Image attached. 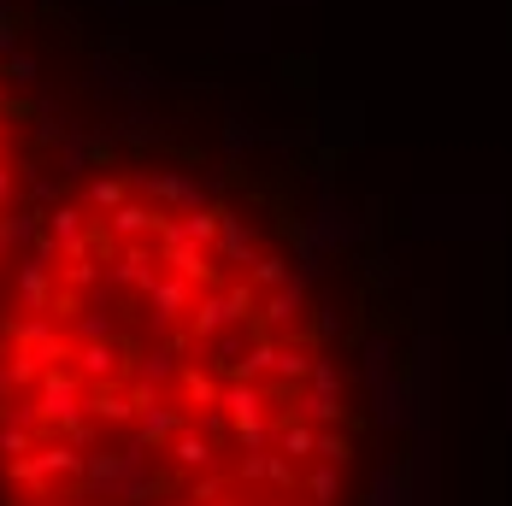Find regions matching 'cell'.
Returning <instances> with one entry per match:
<instances>
[{
	"label": "cell",
	"mask_w": 512,
	"mask_h": 506,
	"mask_svg": "<svg viewBox=\"0 0 512 506\" xmlns=\"http://www.w3.org/2000/svg\"><path fill=\"white\" fill-rule=\"evenodd\" d=\"M142 195H148L159 212H171V218H183V212H201V206H206L201 183H189L183 171H142Z\"/></svg>",
	"instance_id": "cell-3"
},
{
	"label": "cell",
	"mask_w": 512,
	"mask_h": 506,
	"mask_svg": "<svg viewBox=\"0 0 512 506\" xmlns=\"http://www.w3.org/2000/svg\"><path fill=\"white\" fill-rule=\"evenodd\" d=\"M177 224V242H189V248H206L218 242V206H201V212H183V218H171Z\"/></svg>",
	"instance_id": "cell-7"
},
{
	"label": "cell",
	"mask_w": 512,
	"mask_h": 506,
	"mask_svg": "<svg viewBox=\"0 0 512 506\" xmlns=\"http://www.w3.org/2000/svg\"><path fill=\"white\" fill-rule=\"evenodd\" d=\"M248 283H254V295L283 289V283H289V259H283V253H259L254 265H248Z\"/></svg>",
	"instance_id": "cell-9"
},
{
	"label": "cell",
	"mask_w": 512,
	"mask_h": 506,
	"mask_svg": "<svg viewBox=\"0 0 512 506\" xmlns=\"http://www.w3.org/2000/svg\"><path fill=\"white\" fill-rule=\"evenodd\" d=\"M354 212H348V206L336 201V195H324V206H318V224H312L307 230V242L318 253H330V248H342V242H354Z\"/></svg>",
	"instance_id": "cell-6"
},
{
	"label": "cell",
	"mask_w": 512,
	"mask_h": 506,
	"mask_svg": "<svg viewBox=\"0 0 512 506\" xmlns=\"http://www.w3.org/2000/svg\"><path fill=\"white\" fill-rule=\"evenodd\" d=\"M159 271H165V265H159L154 242H118L112 259H106V283H112V289H130V295H142Z\"/></svg>",
	"instance_id": "cell-2"
},
{
	"label": "cell",
	"mask_w": 512,
	"mask_h": 506,
	"mask_svg": "<svg viewBox=\"0 0 512 506\" xmlns=\"http://www.w3.org/2000/svg\"><path fill=\"white\" fill-rule=\"evenodd\" d=\"M124 201H130V183H124V177H95V183L83 189V206H89L95 218H106L112 206H124Z\"/></svg>",
	"instance_id": "cell-8"
},
{
	"label": "cell",
	"mask_w": 512,
	"mask_h": 506,
	"mask_svg": "<svg viewBox=\"0 0 512 506\" xmlns=\"http://www.w3.org/2000/svg\"><path fill=\"white\" fill-rule=\"evenodd\" d=\"M248 142H254V130H248V118H242V112H230V118H224V153L236 159V153L248 148Z\"/></svg>",
	"instance_id": "cell-10"
},
{
	"label": "cell",
	"mask_w": 512,
	"mask_h": 506,
	"mask_svg": "<svg viewBox=\"0 0 512 506\" xmlns=\"http://www.w3.org/2000/svg\"><path fill=\"white\" fill-rule=\"evenodd\" d=\"M265 336H295L301 324H307V283L301 277H289L283 289H271V295H259V318H254Z\"/></svg>",
	"instance_id": "cell-1"
},
{
	"label": "cell",
	"mask_w": 512,
	"mask_h": 506,
	"mask_svg": "<svg viewBox=\"0 0 512 506\" xmlns=\"http://www.w3.org/2000/svg\"><path fill=\"white\" fill-rule=\"evenodd\" d=\"M254 259H259L254 230H248V224H242L230 206H218V242H212V265H218V271H236V265L248 271Z\"/></svg>",
	"instance_id": "cell-4"
},
{
	"label": "cell",
	"mask_w": 512,
	"mask_h": 506,
	"mask_svg": "<svg viewBox=\"0 0 512 506\" xmlns=\"http://www.w3.org/2000/svg\"><path fill=\"white\" fill-rule=\"evenodd\" d=\"M0 112H12V95H6V83H0ZM6 218H12V212H0V224H6ZM6 253V248H0Z\"/></svg>",
	"instance_id": "cell-12"
},
{
	"label": "cell",
	"mask_w": 512,
	"mask_h": 506,
	"mask_svg": "<svg viewBox=\"0 0 512 506\" xmlns=\"http://www.w3.org/2000/svg\"><path fill=\"white\" fill-rule=\"evenodd\" d=\"M101 224H106V236H112V242H154L159 224H165V212H159L154 201H136V195H130L124 206H112Z\"/></svg>",
	"instance_id": "cell-5"
},
{
	"label": "cell",
	"mask_w": 512,
	"mask_h": 506,
	"mask_svg": "<svg viewBox=\"0 0 512 506\" xmlns=\"http://www.w3.org/2000/svg\"><path fill=\"white\" fill-rule=\"evenodd\" d=\"M124 136H130V142H148V136H154V124H148V118H142V112H136V118H130V124H124Z\"/></svg>",
	"instance_id": "cell-11"
}]
</instances>
